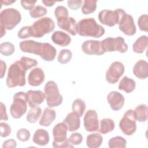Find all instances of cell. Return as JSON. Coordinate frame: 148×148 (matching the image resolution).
<instances>
[{
  "label": "cell",
  "mask_w": 148,
  "mask_h": 148,
  "mask_svg": "<svg viewBox=\"0 0 148 148\" xmlns=\"http://www.w3.org/2000/svg\"><path fill=\"white\" fill-rule=\"evenodd\" d=\"M19 47L23 52L39 55L46 61H53L57 53L56 48L50 43H40L33 40L21 41Z\"/></svg>",
  "instance_id": "cell-1"
},
{
  "label": "cell",
  "mask_w": 148,
  "mask_h": 148,
  "mask_svg": "<svg viewBox=\"0 0 148 148\" xmlns=\"http://www.w3.org/2000/svg\"><path fill=\"white\" fill-rule=\"evenodd\" d=\"M105 30L97 24L94 18H85L80 20L76 25V32L80 36L98 38L105 34Z\"/></svg>",
  "instance_id": "cell-2"
},
{
  "label": "cell",
  "mask_w": 148,
  "mask_h": 148,
  "mask_svg": "<svg viewBox=\"0 0 148 148\" xmlns=\"http://www.w3.org/2000/svg\"><path fill=\"white\" fill-rule=\"evenodd\" d=\"M26 71L21 65L19 60L12 64L9 68L6 80L7 86L12 88L16 86L23 87L25 86Z\"/></svg>",
  "instance_id": "cell-3"
},
{
  "label": "cell",
  "mask_w": 148,
  "mask_h": 148,
  "mask_svg": "<svg viewBox=\"0 0 148 148\" xmlns=\"http://www.w3.org/2000/svg\"><path fill=\"white\" fill-rule=\"evenodd\" d=\"M55 28L54 21L50 17H43L35 21L30 26L31 36L40 38L52 32Z\"/></svg>",
  "instance_id": "cell-4"
},
{
  "label": "cell",
  "mask_w": 148,
  "mask_h": 148,
  "mask_svg": "<svg viewBox=\"0 0 148 148\" xmlns=\"http://www.w3.org/2000/svg\"><path fill=\"white\" fill-rule=\"evenodd\" d=\"M28 97L25 92L16 93L13 98V103L10 108L11 116L14 119H19L24 115L27 109Z\"/></svg>",
  "instance_id": "cell-5"
},
{
  "label": "cell",
  "mask_w": 148,
  "mask_h": 148,
  "mask_svg": "<svg viewBox=\"0 0 148 148\" xmlns=\"http://www.w3.org/2000/svg\"><path fill=\"white\" fill-rule=\"evenodd\" d=\"M44 93L47 105L50 108L60 105L63 101L62 96L60 94L57 83L53 81H48L44 87Z\"/></svg>",
  "instance_id": "cell-6"
},
{
  "label": "cell",
  "mask_w": 148,
  "mask_h": 148,
  "mask_svg": "<svg viewBox=\"0 0 148 148\" xmlns=\"http://www.w3.org/2000/svg\"><path fill=\"white\" fill-rule=\"evenodd\" d=\"M21 20V16L18 10L14 8H7L0 13V24L8 30L13 29Z\"/></svg>",
  "instance_id": "cell-7"
},
{
  "label": "cell",
  "mask_w": 148,
  "mask_h": 148,
  "mask_svg": "<svg viewBox=\"0 0 148 148\" xmlns=\"http://www.w3.org/2000/svg\"><path fill=\"white\" fill-rule=\"evenodd\" d=\"M125 13V12L120 8L114 10L104 9L99 12L98 17L102 24L109 27H113L116 24H119Z\"/></svg>",
  "instance_id": "cell-8"
},
{
  "label": "cell",
  "mask_w": 148,
  "mask_h": 148,
  "mask_svg": "<svg viewBox=\"0 0 148 148\" xmlns=\"http://www.w3.org/2000/svg\"><path fill=\"white\" fill-rule=\"evenodd\" d=\"M101 46L105 52L119 51L121 53H125L128 50V45L123 38L109 37L101 41Z\"/></svg>",
  "instance_id": "cell-9"
},
{
  "label": "cell",
  "mask_w": 148,
  "mask_h": 148,
  "mask_svg": "<svg viewBox=\"0 0 148 148\" xmlns=\"http://www.w3.org/2000/svg\"><path fill=\"white\" fill-rule=\"evenodd\" d=\"M136 120L134 110H127L119 122V127L123 133L128 136L134 134L136 130Z\"/></svg>",
  "instance_id": "cell-10"
},
{
  "label": "cell",
  "mask_w": 148,
  "mask_h": 148,
  "mask_svg": "<svg viewBox=\"0 0 148 148\" xmlns=\"http://www.w3.org/2000/svg\"><path fill=\"white\" fill-rule=\"evenodd\" d=\"M124 72V66L120 61H114L111 64L108 69L105 78L106 81L110 84H115Z\"/></svg>",
  "instance_id": "cell-11"
},
{
  "label": "cell",
  "mask_w": 148,
  "mask_h": 148,
  "mask_svg": "<svg viewBox=\"0 0 148 148\" xmlns=\"http://www.w3.org/2000/svg\"><path fill=\"white\" fill-rule=\"evenodd\" d=\"M119 28L126 35H134L136 33V28L132 16L125 13L119 23Z\"/></svg>",
  "instance_id": "cell-12"
},
{
  "label": "cell",
  "mask_w": 148,
  "mask_h": 148,
  "mask_svg": "<svg viewBox=\"0 0 148 148\" xmlns=\"http://www.w3.org/2000/svg\"><path fill=\"white\" fill-rule=\"evenodd\" d=\"M84 127L86 131L94 132L98 130L99 122L97 112L93 109L88 110L83 119Z\"/></svg>",
  "instance_id": "cell-13"
},
{
  "label": "cell",
  "mask_w": 148,
  "mask_h": 148,
  "mask_svg": "<svg viewBox=\"0 0 148 148\" xmlns=\"http://www.w3.org/2000/svg\"><path fill=\"white\" fill-rule=\"evenodd\" d=\"M82 50L83 53L88 55L100 56L105 52L101 46V41L96 40H87L82 45Z\"/></svg>",
  "instance_id": "cell-14"
},
{
  "label": "cell",
  "mask_w": 148,
  "mask_h": 148,
  "mask_svg": "<svg viewBox=\"0 0 148 148\" xmlns=\"http://www.w3.org/2000/svg\"><path fill=\"white\" fill-rule=\"evenodd\" d=\"M58 26L73 36L76 35V21L72 17H63L57 19Z\"/></svg>",
  "instance_id": "cell-15"
},
{
  "label": "cell",
  "mask_w": 148,
  "mask_h": 148,
  "mask_svg": "<svg viewBox=\"0 0 148 148\" xmlns=\"http://www.w3.org/2000/svg\"><path fill=\"white\" fill-rule=\"evenodd\" d=\"M107 101L110 106V108L113 110H120L125 101L124 96L117 91H111L107 95Z\"/></svg>",
  "instance_id": "cell-16"
},
{
  "label": "cell",
  "mask_w": 148,
  "mask_h": 148,
  "mask_svg": "<svg viewBox=\"0 0 148 148\" xmlns=\"http://www.w3.org/2000/svg\"><path fill=\"white\" fill-rule=\"evenodd\" d=\"M45 80V73L40 68H35L31 71L28 76V82L31 86H39Z\"/></svg>",
  "instance_id": "cell-17"
},
{
  "label": "cell",
  "mask_w": 148,
  "mask_h": 148,
  "mask_svg": "<svg viewBox=\"0 0 148 148\" xmlns=\"http://www.w3.org/2000/svg\"><path fill=\"white\" fill-rule=\"evenodd\" d=\"M28 102L30 108H35L40 105L45 100V95L40 90H29L27 92Z\"/></svg>",
  "instance_id": "cell-18"
},
{
  "label": "cell",
  "mask_w": 148,
  "mask_h": 148,
  "mask_svg": "<svg viewBox=\"0 0 148 148\" xmlns=\"http://www.w3.org/2000/svg\"><path fill=\"white\" fill-rule=\"evenodd\" d=\"M80 116L76 113L72 112L69 113L64 119L63 122L66 124L68 130L70 132H73L80 128Z\"/></svg>",
  "instance_id": "cell-19"
},
{
  "label": "cell",
  "mask_w": 148,
  "mask_h": 148,
  "mask_svg": "<svg viewBox=\"0 0 148 148\" xmlns=\"http://www.w3.org/2000/svg\"><path fill=\"white\" fill-rule=\"evenodd\" d=\"M133 73L140 79H145L148 76V63L145 60L137 61L133 67Z\"/></svg>",
  "instance_id": "cell-20"
},
{
  "label": "cell",
  "mask_w": 148,
  "mask_h": 148,
  "mask_svg": "<svg viewBox=\"0 0 148 148\" xmlns=\"http://www.w3.org/2000/svg\"><path fill=\"white\" fill-rule=\"evenodd\" d=\"M68 128L66 124L62 123H57L53 128V135L54 142H61L66 139Z\"/></svg>",
  "instance_id": "cell-21"
},
{
  "label": "cell",
  "mask_w": 148,
  "mask_h": 148,
  "mask_svg": "<svg viewBox=\"0 0 148 148\" xmlns=\"http://www.w3.org/2000/svg\"><path fill=\"white\" fill-rule=\"evenodd\" d=\"M52 41L56 45L61 47L66 46L71 43V38L66 33L57 31L53 33L51 35Z\"/></svg>",
  "instance_id": "cell-22"
},
{
  "label": "cell",
  "mask_w": 148,
  "mask_h": 148,
  "mask_svg": "<svg viewBox=\"0 0 148 148\" xmlns=\"http://www.w3.org/2000/svg\"><path fill=\"white\" fill-rule=\"evenodd\" d=\"M49 140L50 137L48 132L44 129L40 128L35 132L32 138V140L35 144L42 146L47 145Z\"/></svg>",
  "instance_id": "cell-23"
},
{
  "label": "cell",
  "mask_w": 148,
  "mask_h": 148,
  "mask_svg": "<svg viewBox=\"0 0 148 148\" xmlns=\"http://www.w3.org/2000/svg\"><path fill=\"white\" fill-rule=\"evenodd\" d=\"M56 117V111L50 108H46L45 109L39 120V125L41 126L48 127L54 121Z\"/></svg>",
  "instance_id": "cell-24"
},
{
  "label": "cell",
  "mask_w": 148,
  "mask_h": 148,
  "mask_svg": "<svg viewBox=\"0 0 148 148\" xmlns=\"http://www.w3.org/2000/svg\"><path fill=\"white\" fill-rule=\"evenodd\" d=\"M148 46V39L146 35L139 37L132 45V50L134 52L141 54L147 49Z\"/></svg>",
  "instance_id": "cell-25"
},
{
  "label": "cell",
  "mask_w": 148,
  "mask_h": 148,
  "mask_svg": "<svg viewBox=\"0 0 148 148\" xmlns=\"http://www.w3.org/2000/svg\"><path fill=\"white\" fill-rule=\"evenodd\" d=\"M135 86L136 83L134 80L128 76H124L119 84V89L127 93H130L134 90Z\"/></svg>",
  "instance_id": "cell-26"
},
{
  "label": "cell",
  "mask_w": 148,
  "mask_h": 148,
  "mask_svg": "<svg viewBox=\"0 0 148 148\" xmlns=\"http://www.w3.org/2000/svg\"><path fill=\"white\" fill-rule=\"evenodd\" d=\"M103 142V137L98 133H93L87 136L86 145L90 148H98Z\"/></svg>",
  "instance_id": "cell-27"
},
{
  "label": "cell",
  "mask_w": 148,
  "mask_h": 148,
  "mask_svg": "<svg viewBox=\"0 0 148 148\" xmlns=\"http://www.w3.org/2000/svg\"><path fill=\"white\" fill-rule=\"evenodd\" d=\"M134 113L137 121L145 122L147 119V106L146 104H140L135 108Z\"/></svg>",
  "instance_id": "cell-28"
},
{
  "label": "cell",
  "mask_w": 148,
  "mask_h": 148,
  "mask_svg": "<svg viewBox=\"0 0 148 148\" xmlns=\"http://www.w3.org/2000/svg\"><path fill=\"white\" fill-rule=\"evenodd\" d=\"M100 126L98 130L102 134H106L113 131L115 124L114 121L109 118H104L100 121Z\"/></svg>",
  "instance_id": "cell-29"
},
{
  "label": "cell",
  "mask_w": 148,
  "mask_h": 148,
  "mask_svg": "<svg viewBox=\"0 0 148 148\" xmlns=\"http://www.w3.org/2000/svg\"><path fill=\"white\" fill-rule=\"evenodd\" d=\"M86 108L85 102L80 99L77 98L73 101L72 105V111L77 113L80 117H82Z\"/></svg>",
  "instance_id": "cell-30"
},
{
  "label": "cell",
  "mask_w": 148,
  "mask_h": 148,
  "mask_svg": "<svg viewBox=\"0 0 148 148\" xmlns=\"http://www.w3.org/2000/svg\"><path fill=\"white\" fill-rule=\"evenodd\" d=\"M127 140L122 136H117L110 138L108 141L110 148H124L126 147Z\"/></svg>",
  "instance_id": "cell-31"
},
{
  "label": "cell",
  "mask_w": 148,
  "mask_h": 148,
  "mask_svg": "<svg viewBox=\"0 0 148 148\" xmlns=\"http://www.w3.org/2000/svg\"><path fill=\"white\" fill-rule=\"evenodd\" d=\"M97 8V1L85 0L82 7V12L84 14H90L95 12Z\"/></svg>",
  "instance_id": "cell-32"
},
{
  "label": "cell",
  "mask_w": 148,
  "mask_h": 148,
  "mask_svg": "<svg viewBox=\"0 0 148 148\" xmlns=\"http://www.w3.org/2000/svg\"><path fill=\"white\" fill-rule=\"evenodd\" d=\"M41 113H42V110L40 107L36 106V107L31 108L29 110L27 115L26 119L27 121L31 123H34L36 122L38 120L39 118L40 117Z\"/></svg>",
  "instance_id": "cell-33"
},
{
  "label": "cell",
  "mask_w": 148,
  "mask_h": 148,
  "mask_svg": "<svg viewBox=\"0 0 148 148\" xmlns=\"http://www.w3.org/2000/svg\"><path fill=\"white\" fill-rule=\"evenodd\" d=\"M72 57V53L69 49H62L59 52L57 60L58 61L62 64L69 62Z\"/></svg>",
  "instance_id": "cell-34"
},
{
  "label": "cell",
  "mask_w": 148,
  "mask_h": 148,
  "mask_svg": "<svg viewBox=\"0 0 148 148\" xmlns=\"http://www.w3.org/2000/svg\"><path fill=\"white\" fill-rule=\"evenodd\" d=\"M14 45L10 42H5L0 45V53L5 56L12 55L14 52Z\"/></svg>",
  "instance_id": "cell-35"
},
{
  "label": "cell",
  "mask_w": 148,
  "mask_h": 148,
  "mask_svg": "<svg viewBox=\"0 0 148 148\" xmlns=\"http://www.w3.org/2000/svg\"><path fill=\"white\" fill-rule=\"evenodd\" d=\"M19 61L21 65L26 71H28L31 68L36 66L38 63L37 60H36L35 59H32L31 58L27 57H22L20 59Z\"/></svg>",
  "instance_id": "cell-36"
},
{
  "label": "cell",
  "mask_w": 148,
  "mask_h": 148,
  "mask_svg": "<svg viewBox=\"0 0 148 148\" xmlns=\"http://www.w3.org/2000/svg\"><path fill=\"white\" fill-rule=\"evenodd\" d=\"M47 12L46 8L41 5H37L29 11V15L32 18H38L45 16Z\"/></svg>",
  "instance_id": "cell-37"
},
{
  "label": "cell",
  "mask_w": 148,
  "mask_h": 148,
  "mask_svg": "<svg viewBox=\"0 0 148 148\" xmlns=\"http://www.w3.org/2000/svg\"><path fill=\"white\" fill-rule=\"evenodd\" d=\"M138 24L140 31L147 32L148 30V16L147 14L141 15L138 20Z\"/></svg>",
  "instance_id": "cell-38"
},
{
  "label": "cell",
  "mask_w": 148,
  "mask_h": 148,
  "mask_svg": "<svg viewBox=\"0 0 148 148\" xmlns=\"http://www.w3.org/2000/svg\"><path fill=\"white\" fill-rule=\"evenodd\" d=\"M16 137L21 142H26L30 138V132L25 128H21L17 131Z\"/></svg>",
  "instance_id": "cell-39"
},
{
  "label": "cell",
  "mask_w": 148,
  "mask_h": 148,
  "mask_svg": "<svg viewBox=\"0 0 148 148\" xmlns=\"http://www.w3.org/2000/svg\"><path fill=\"white\" fill-rule=\"evenodd\" d=\"M68 14L67 8L64 6H58L54 10V15L57 19L63 17H68Z\"/></svg>",
  "instance_id": "cell-40"
},
{
  "label": "cell",
  "mask_w": 148,
  "mask_h": 148,
  "mask_svg": "<svg viewBox=\"0 0 148 148\" xmlns=\"http://www.w3.org/2000/svg\"><path fill=\"white\" fill-rule=\"evenodd\" d=\"M68 139L72 145H78L82 143L83 140V136L79 132H75L70 135Z\"/></svg>",
  "instance_id": "cell-41"
},
{
  "label": "cell",
  "mask_w": 148,
  "mask_h": 148,
  "mask_svg": "<svg viewBox=\"0 0 148 148\" xmlns=\"http://www.w3.org/2000/svg\"><path fill=\"white\" fill-rule=\"evenodd\" d=\"M17 36L20 39H25L31 37L30 26L23 27L18 32Z\"/></svg>",
  "instance_id": "cell-42"
},
{
  "label": "cell",
  "mask_w": 148,
  "mask_h": 148,
  "mask_svg": "<svg viewBox=\"0 0 148 148\" xmlns=\"http://www.w3.org/2000/svg\"><path fill=\"white\" fill-rule=\"evenodd\" d=\"M1 125V136L5 138L8 136L11 133L10 126L6 123L1 122L0 123Z\"/></svg>",
  "instance_id": "cell-43"
},
{
  "label": "cell",
  "mask_w": 148,
  "mask_h": 148,
  "mask_svg": "<svg viewBox=\"0 0 148 148\" xmlns=\"http://www.w3.org/2000/svg\"><path fill=\"white\" fill-rule=\"evenodd\" d=\"M53 147L54 148H64V147H73L69 139L66 138L64 141L61 142H53Z\"/></svg>",
  "instance_id": "cell-44"
},
{
  "label": "cell",
  "mask_w": 148,
  "mask_h": 148,
  "mask_svg": "<svg viewBox=\"0 0 148 148\" xmlns=\"http://www.w3.org/2000/svg\"><path fill=\"white\" fill-rule=\"evenodd\" d=\"M83 1L81 0H69L67 1L68 7L72 10H77L80 8Z\"/></svg>",
  "instance_id": "cell-45"
},
{
  "label": "cell",
  "mask_w": 148,
  "mask_h": 148,
  "mask_svg": "<svg viewBox=\"0 0 148 148\" xmlns=\"http://www.w3.org/2000/svg\"><path fill=\"white\" fill-rule=\"evenodd\" d=\"M36 2V1H21V5L25 10H32Z\"/></svg>",
  "instance_id": "cell-46"
},
{
  "label": "cell",
  "mask_w": 148,
  "mask_h": 148,
  "mask_svg": "<svg viewBox=\"0 0 148 148\" xmlns=\"http://www.w3.org/2000/svg\"><path fill=\"white\" fill-rule=\"evenodd\" d=\"M0 119L4 120L5 121L8 120V116L6 113V106L2 103L1 102V113H0Z\"/></svg>",
  "instance_id": "cell-47"
},
{
  "label": "cell",
  "mask_w": 148,
  "mask_h": 148,
  "mask_svg": "<svg viewBox=\"0 0 148 148\" xmlns=\"http://www.w3.org/2000/svg\"><path fill=\"white\" fill-rule=\"evenodd\" d=\"M17 146V143L16 141L14 139H8L5 140L2 145V147L3 148H6V147H12V148H14L16 147Z\"/></svg>",
  "instance_id": "cell-48"
},
{
  "label": "cell",
  "mask_w": 148,
  "mask_h": 148,
  "mask_svg": "<svg viewBox=\"0 0 148 148\" xmlns=\"http://www.w3.org/2000/svg\"><path fill=\"white\" fill-rule=\"evenodd\" d=\"M1 78H2L5 73L6 69V65L5 62H3L2 60H1Z\"/></svg>",
  "instance_id": "cell-49"
},
{
  "label": "cell",
  "mask_w": 148,
  "mask_h": 148,
  "mask_svg": "<svg viewBox=\"0 0 148 148\" xmlns=\"http://www.w3.org/2000/svg\"><path fill=\"white\" fill-rule=\"evenodd\" d=\"M42 2L45 4V6L48 7L52 6L55 3L54 1H42Z\"/></svg>",
  "instance_id": "cell-50"
},
{
  "label": "cell",
  "mask_w": 148,
  "mask_h": 148,
  "mask_svg": "<svg viewBox=\"0 0 148 148\" xmlns=\"http://www.w3.org/2000/svg\"><path fill=\"white\" fill-rule=\"evenodd\" d=\"M16 1H9V0H5V1H1V3L2 5H10L11 4H12L13 3L15 2Z\"/></svg>",
  "instance_id": "cell-51"
}]
</instances>
